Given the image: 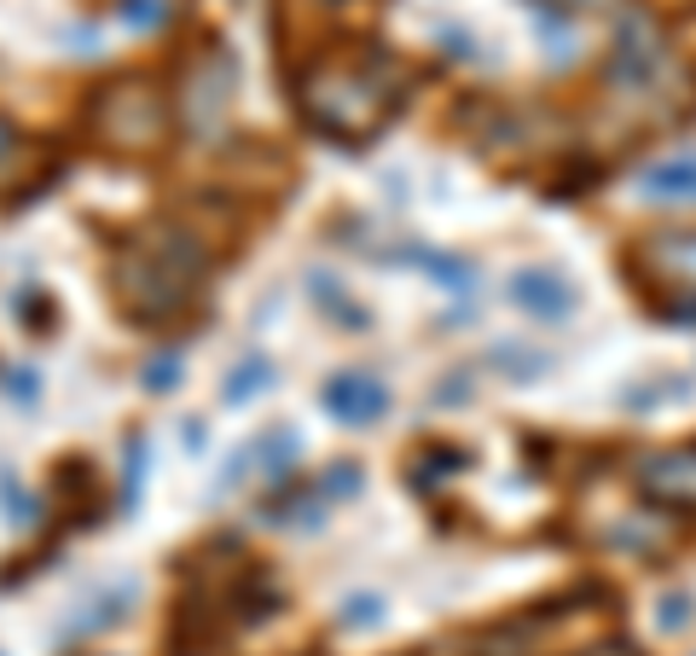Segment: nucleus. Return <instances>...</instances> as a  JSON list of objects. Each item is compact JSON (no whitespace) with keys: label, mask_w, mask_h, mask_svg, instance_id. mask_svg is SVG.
Returning <instances> with one entry per match:
<instances>
[{"label":"nucleus","mask_w":696,"mask_h":656,"mask_svg":"<svg viewBox=\"0 0 696 656\" xmlns=\"http://www.w3.org/2000/svg\"><path fill=\"white\" fill-rule=\"evenodd\" d=\"M174 384H180V361H174V355H163V361L145 366V390H174Z\"/></svg>","instance_id":"obj_10"},{"label":"nucleus","mask_w":696,"mask_h":656,"mask_svg":"<svg viewBox=\"0 0 696 656\" xmlns=\"http://www.w3.org/2000/svg\"><path fill=\"white\" fill-rule=\"evenodd\" d=\"M250 390H268V361L262 355H250V361H239V372H232V384L221 390L232 407H239V401H250Z\"/></svg>","instance_id":"obj_8"},{"label":"nucleus","mask_w":696,"mask_h":656,"mask_svg":"<svg viewBox=\"0 0 696 656\" xmlns=\"http://www.w3.org/2000/svg\"><path fill=\"white\" fill-rule=\"evenodd\" d=\"M18 401H36V372H12V384H7Z\"/></svg>","instance_id":"obj_12"},{"label":"nucleus","mask_w":696,"mask_h":656,"mask_svg":"<svg viewBox=\"0 0 696 656\" xmlns=\"http://www.w3.org/2000/svg\"><path fill=\"white\" fill-rule=\"evenodd\" d=\"M210 273V244L192 226H158L134 244H122L111 262V296L128 320L140 325H169L198 302V280Z\"/></svg>","instance_id":"obj_1"},{"label":"nucleus","mask_w":696,"mask_h":656,"mask_svg":"<svg viewBox=\"0 0 696 656\" xmlns=\"http://www.w3.org/2000/svg\"><path fill=\"white\" fill-rule=\"evenodd\" d=\"M18 145H23V140H18V129H12V122H7V117H0V163H7V158H12V151H18Z\"/></svg>","instance_id":"obj_13"},{"label":"nucleus","mask_w":696,"mask_h":656,"mask_svg":"<svg viewBox=\"0 0 696 656\" xmlns=\"http://www.w3.org/2000/svg\"><path fill=\"white\" fill-rule=\"evenodd\" d=\"M401 105L390 64L377 53L360 59H314L296 82V117H307V129H320L331 140H366L383 129V117Z\"/></svg>","instance_id":"obj_2"},{"label":"nucleus","mask_w":696,"mask_h":656,"mask_svg":"<svg viewBox=\"0 0 696 656\" xmlns=\"http://www.w3.org/2000/svg\"><path fill=\"white\" fill-rule=\"evenodd\" d=\"M517 302L539 320H563L575 309V291L563 280H552V273H517Z\"/></svg>","instance_id":"obj_6"},{"label":"nucleus","mask_w":696,"mask_h":656,"mask_svg":"<svg viewBox=\"0 0 696 656\" xmlns=\"http://www.w3.org/2000/svg\"><path fill=\"white\" fill-rule=\"evenodd\" d=\"M377 616H383L377 598H349V604H343V627H372Z\"/></svg>","instance_id":"obj_9"},{"label":"nucleus","mask_w":696,"mask_h":656,"mask_svg":"<svg viewBox=\"0 0 696 656\" xmlns=\"http://www.w3.org/2000/svg\"><path fill=\"white\" fill-rule=\"evenodd\" d=\"M325 407L343 424H354V431H366V424H377L383 407H390V390H383L372 372H337L325 384Z\"/></svg>","instance_id":"obj_5"},{"label":"nucleus","mask_w":696,"mask_h":656,"mask_svg":"<svg viewBox=\"0 0 696 656\" xmlns=\"http://www.w3.org/2000/svg\"><path fill=\"white\" fill-rule=\"evenodd\" d=\"M644 192L650 198H696V158H674L644 174Z\"/></svg>","instance_id":"obj_7"},{"label":"nucleus","mask_w":696,"mask_h":656,"mask_svg":"<svg viewBox=\"0 0 696 656\" xmlns=\"http://www.w3.org/2000/svg\"><path fill=\"white\" fill-rule=\"evenodd\" d=\"M169 122H174V99L158 75H117V82L93 88L88 99V129L105 151H122V158H145L169 140Z\"/></svg>","instance_id":"obj_3"},{"label":"nucleus","mask_w":696,"mask_h":656,"mask_svg":"<svg viewBox=\"0 0 696 656\" xmlns=\"http://www.w3.org/2000/svg\"><path fill=\"white\" fill-rule=\"evenodd\" d=\"M122 18L134 23V30H145V23L163 18V0H122Z\"/></svg>","instance_id":"obj_11"},{"label":"nucleus","mask_w":696,"mask_h":656,"mask_svg":"<svg viewBox=\"0 0 696 656\" xmlns=\"http://www.w3.org/2000/svg\"><path fill=\"white\" fill-rule=\"evenodd\" d=\"M232 53L221 41H210V53H198L192 64H186V75H180V99L174 105L186 111V122L192 129H203V122H215L221 111H226V99H232Z\"/></svg>","instance_id":"obj_4"}]
</instances>
